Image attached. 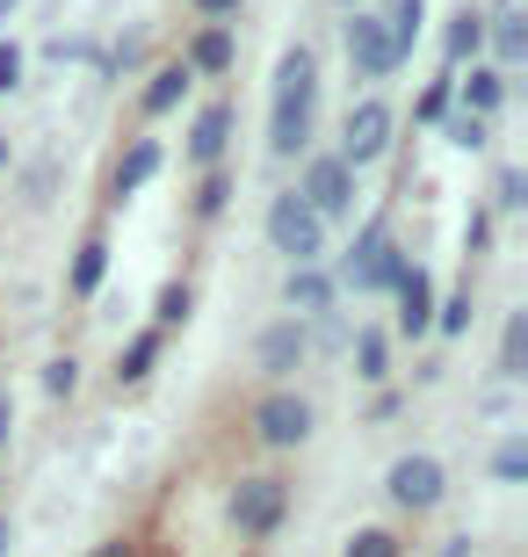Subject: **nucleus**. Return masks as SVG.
Wrapping results in <instances>:
<instances>
[{"label": "nucleus", "mask_w": 528, "mask_h": 557, "mask_svg": "<svg viewBox=\"0 0 528 557\" xmlns=\"http://www.w3.org/2000/svg\"><path fill=\"white\" fill-rule=\"evenodd\" d=\"M188 8H196V22H240L246 0H188Z\"/></svg>", "instance_id": "nucleus-36"}, {"label": "nucleus", "mask_w": 528, "mask_h": 557, "mask_svg": "<svg viewBox=\"0 0 528 557\" xmlns=\"http://www.w3.org/2000/svg\"><path fill=\"white\" fill-rule=\"evenodd\" d=\"M138 59H145V37H138V29H131V37H123L116 51H109V65H138Z\"/></svg>", "instance_id": "nucleus-38"}, {"label": "nucleus", "mask_w": 528, "mask_h": 557, "mask_svg": "<svg viewBox=\"0 0 528 557\" xmlns=\"http://www.w3.org/2000/svg\"><path fill=\"white\" fill-rule=\"evenodd\" d=\"M442 557H470V536H449V550Z\"/></svg>", "instance_id": "nucleus-41"}, {"label": "nucleus", "mask_w": 528, "mask_h": 557, "mask_svg": "<svg viewBox=\"0 0 528 557\" xmlns=\"http://www.w3.org/2000/svg\"><path fill=\"white\" fill-rule=\"evenodd\" d=\"M182 65L196 81H224L232 65H240V37H232V22H196V37L182 44Z\"/></svg>", "instance_id": "nucleus-11"}, {"label": "nucleus", "mask_w": 528, "mask_h": 557, "mask_svg": "<svg viewBox=\"0 0 528 557\" xmlns=\"http://www.w3.org/2000/svg\"><path fill=\"white\" fill-rule=\"evenodd\" d=\"M507 73H500V65H470V73H456V109H470V116H500V109H507Z\"/></svg>", "instance_id": "nucleus-16"}, {"label": "nucleus", "mask_w": 528, "mask_h": 557, "mask_svg": "<svg viewBox=\"0 0 528 557\" xmlns=\"http://www.w3.org/2000/svg\"><path fill=\"white\" fill-rule=\"evenodd\" d=\"M297 196L311 203V218H319V225H333V218H355V166H347L341 152H311Z\"/></svg>", "instance_id": "nucleus-5"}, {"label": "nucleus", "mask_w": 528, "mask_h": 557, "mask_svg": "<svg viewBox=\"0 0 528 557\" xmlns=\"http://www.w3.org/2000/svg\"><path fill=\"white\" fill-rule=\"evenodd\" d=\"M486 51H492V65H500V73H521L528 65V15L521 8H500V15H486Z\"/></svg>", "instance_id": "nucleus-15"}, {"label": "nucleus", "mask_w": 528, "mask_h": 557, "mask_svg": "<svg viewBox=\"0 0 528 557\" xmlns=\"http://www.w3.org/2000/svg\"><path fill=\"white\" fill-rule=\"evenodd\" d=\"M0 174H8V131H0Z\"/></svg>", "instance_id": "nucleus-44"}, {"label": "nucleus", "mask_w": 528, "mask_h": 557, "mask_svg": "<svg viewBox=\"0 0 528 557\" xmlns=\"http://www.w3.org/2000/svg\"><path fill=\"white\" fill-rule=\"evenodd\" d=\"M283 515H290V485L275 471L240 478L232 499H224V521H232V536H240V543H268L275 529H283Z\"/></svg>", "instance_id": "nucleus-2"}, {"label": "nucleus", "mask_w": 528, "mask_h": 557, "mask_svg": "<svg viewBox=\"0 0 528 557\" xmlns=\"http://www.w3.org/2000/svg\"><path fill=\"white\" fill-rule=\"evenodd\" d=\"M341 37H347V65H355V81H391V73L406 65L377 8H347V29H341Z\"/></svg>", "instance_id": "nucleus-6"}, {"label": "nucleus", "mask_w": 528, "mask_h": 557, "mask_svg": "<svg viewBox=\"0 0 528 557\" xmlns=\"http://www.w3.org/2000/svg\"><path fill=\"white\" fill-rule=\"evenodd\" d=\"M87 557H138V543H131V536H109V543H95Z\"/></svg>", "instance_id": "nucleus-39"}, {"label": "nucleus", "mask_w": 528, "mask_h": 557, "mask_svg": "<svg viewBox=\"0 0 528 557\" xmlns=\"http://www.w3.org/2000/svg\"><path fill=\"white\" fill-rule=\"evenodd\" d=\"M44 59L73 65V59H95V44H87V37H51V44H44Z\"/></svg>", "instance_id": "nucleus-35"}, {"label": "nucleus", "mask_w": 528, "mask_h": 557, "mask_svg": "<svg viewBox=\"0 0 528 557\" xmlns=\"http://www.w3.org/2000/svg\"><path fill=\"white\" fill-rule=\"evenodd\" d=\"M102 283H109V239L102 232H87L81 239V253H73V269H65V297H102Z\"/></svg>", "instance_id": "nucleus-20"}, {"label": "nucleus", "mask_w": 528, "mask_h": 557, "mask_svg": "<svg viewBox=\"0 0 528 557\" xmlns=\"http://www.w3.org/2000/svg\"><path fill=\"white\" fill-rule=\"evenodd\" d=\"M160 355H167V333H160V326H138V333H131V341L116 348V392L145 384V376L160 370Z\"/></svg>", "instance_id": "nucleus-19"}, {"label": "nucleus", "mask_w": 528, "mask_h": 557, "mask_svg": "<svg viewBox=\"0 0 528 557\" xmlns=\"http://www.w3.org/2000/svg\"><path fill=\"white\" fill-rule=\"evenodd\" d=\"M398 275H406V247H398V239H391V225L377 218V225L355 232V247H347V261H341V283L369 297V289H391Z\"/></svg>", "instance_id": "nucleus-4"}, {"label": "nucleus", "mask_w": 528, "mask_h": 557, "mask_svg": "<svg viewBox=\"0 0 528 557\" xmlns=\"http://www.w3.org/2000/svg\"><path fill=\"white\" fill-rule=\"evenodd\" d=\"M391 131H398V116H391L377 95H369V102H355V109H347V124H341V160L355 166V174H363V166H377L391 152Z\"/></svg>", "instance_id": "nucleus-9"}, {"label": "nucleus", "mask_w": 528, "mask_h": 557, "mask_svg": "<svg viewBox=\"0 0 528 557\" xmlns=\"http://www.w3.org/2000/svg\"><path fill=\"white\" fill-rule=\"evenodd\" d=\"M232 131H240V109H232V102H204L196 116H188L182 152H188L196 166H224V152H232Z\"/></svg>", "instance_id": "nucleus-10"}, {"label": "nucleus", "mask_w": 528, "mask_h": 557, "mask_svg": "<svg viewBox=\"0 0 528 557\" xmlns=\"http://www.w3.org/2000/svg\"><path fill=\"white\" fill-rule=\"evenodd\" d=\"M442 131H449V145H456V152H486V138H492V124H486V116H470V109H449Z\"/></svg>", "instance_id": "nucleus-27"}, {"label": "nucleus", "mask_w": 528, "mask_h": 557, "mask_svg": "<svg viewBox=\"0 0 528 557\" xmlns=\"http://www.w3.org/2000/svg\"><path fill=\"white\" fill-rule=\"evenodd\" d=\"M500 376H507V384L528 376V311H514L507 333H500Z\"/></svg>", "instance_id": "nucleus-25"}, {"label": "nucleus", "mask_w": 528, "mask_h": 557, "mask_svg": "<svg viewBox=\"0 0 528 557\" xmlns=\"http://www.w3.org/2000/svg\"><path fill=\"white\" fill-rule=\"evenodd\" d=\"M347 362H355V376H363V384H384V376H391V333L384 326H355Z\"/></svg>", "instance_id": "nucleus-22"}, {"label": "nucleus", "mask_w": 528, "mask_h": 557, "mask_svg": "<svg viewBox=\"0 0 528 557\" xmlns=\"http://www.w3.org/2000/svg\"><path fill=\"white\" fill-rule=\"evenodd\" d=\"M528 203V174L521 166H500V182H492V210H521Z\"/></svg>", "instance_id": "nucleus-33"}, {"label": "nucleus", "mask_w": 528, "mask_h": 557, "mask_svg": "<svg viewBox=\"0 0 528 557\" xmlns=\"http://www.w3.org/2000/svg\"><path fill=\"white\" fill-rule=\"evenodd\" d=\"M449 109H456V73L442 65V81H427V87H420V102H413V116H420V124H442Z\"/></svg>", "instance_id": "nucleus-28"}, {"label": "nucleus", "mask_w": 528, "mask_h": 557, "mask_svg": "<svg viewBox=\"0 0 528 557\" xmlns=\"http://www.w3.org/2000/svg\"><path fill=\"white\" fill-rule=\"evenodd\" d=\"M384 493H391L398 515H434V507L449 499V471L434 463V456L413 449V456H398V463L384 471Z\"/></svg>", "instance_id": "nucleus-7"}, {"label": "nucleus", "mask_w": 528, "mask_h": 557, "mask_svg": "<svg viewBox=\"0 0 528 557\" xmlns=\"http://www.w3.org/2000/svg\"><path fill=\"white\" fill-rule=\"evenodd\" d=\"M311 398L305 392H268L261 406H254V442L261 449H305L311 442Z\"/></svg>", "instance_id": "nucleus-8"}, {"label": "nucleus", "mask_w": 528, "mask_h": 557, "mask_svg": "<svg viewBox=\"0 0 528 557\" xmlns=\"http://www.w3.org/2000/svg\"><path fill=\"white\" fill-rule=\"evenodd\" d=\"M15 8H22V0H0V29H8V15H15Z\"/></svg>", "instance_id": "nucleus-42"}, {"label": "nucleus", "mask_w": 528, "mask_h": 557, "mask_svg": "<svg viewBox=\"0 0 528 557\" xmlns=\"http://www.w3.org/2000/svg\"><path fill=\"white\" fill-rule=\"evenodd\" d=\"M478 51H486V15H478V8L449 15V29H442V65H449V73H464V65H478Z\"/></svg>", "instance_id": "nucleus-21"}, {"label": "nucleus", "mask_w": 528, "mask_h": 557, "mask_svg": "<svg viewBox=\"0 0 528 557\" xmlns=\"http://www.w3.org/2000/svg\"><path fill=\"white\" fill-rule=\"evenodd\" d=\"M15 87H22V44L0 37V95H15Z\"/></svg>", "instance_id": "nucleus-34"}, {"label": "nucleus", "mask_w": 528, "mask_h": 557, "mask_svg": "<svg viewBox=\"0 0 528 557\" xmlns=\"http://www.w3.org/2000/svg\"><path fill=\"white\" fill-rule=\"evenodd\" d=\"M311 131H319V59L305 44H290L275 59V102H268V152L275 160H297L311 152Z\"/></svg>", "instance_id": "nucleus-1"}, {"label": "nucleus", "mask_w": 528, "mask_h": 557, "mask_svg": "<svg viewBox=\"0 0 528 557\" xmlns=\"http://www.w3.org/2000/svg\"><path fill=\"white\" fill-rule=\"evenodd\" d=\"M492 478H500V485H521L528 478V442L521 434H507V442L492 449Z\"/></svg>", "instance_id": "nucleus-31"}, {"label": "nucleus", "mask_w": 528, "mask_h": 557, "mask_svg": "<svg viewBox=\"0 0 528 557\" xmlns=\"http://www.w3.org/2000/svg\"><path fill=\"white\" fill-rule=\"evenodd\" d=\"M44 392L73 398V392H81V362H73V355H51V362H44Z\"/></svg>", "instance_id": "nucleus-32"}, {"label": "nucleus", "mask_w": 528, "mask_h": 557, "mask_svg": "<svg viewBox=\"0 0 528 557\" xmlns=\"http://www.w3.org/2000/svg\"><path fill=\"white\" fill-rule=\"evenodd\" d=\"M305 355H311V326L305 319H275V326L254 341V362H261V376H275V384H283L290 370H305Z\"/></svg>", "instance_id": "nucleus-12"}, {"label": "nucleus", "mask_w": 528, "mask_h": 557, "mask_svg": "<svg viewBox=\"0 0 528 557\" xmlns=\"http://www.w3.org/2000/svg\"><path fill=\"white\" fill-rule=\"evenodd\" d=\"M391 297H398V333H406V341H427V333H434V275H427L420 261H406V275L391 283Z\"/></svg>", "instance_id": "nucleus-13"}, {"label": "nucleus", "mask_w": 528, "mask_h": 557, "mask_svg": "<svg viewBox=\"0 0 528 557\" xmlns=\"http://www.w3.org/2000/svg\"><path fill=\"white\" fill-rule=\"evenodd\" d=\"M224 203H232V174H224V166H204V182H196V196H188V210H196V218H224Z\"/></svg>", "instance_id": "nucleus-26"}, {"label": "nucleus", "mask_w": 528, "mask_h": 557, "mask_svg": "<svg viewBox=\"0 0 528 557\" xmlns=\"http://www.w3.org/2000/svg\"><path fill=\"white\" fill-rule=\"evenodd\" d=\"M8 536H15V529H8V515H0V557H8Z\"/></svg>", "instance_id": "nucleus-43"}, {"label": "nucleus", "mask_w": 528, "mask_h": 557, "mask_svg": "<svg viewBox=\"0 0 528 557\" xmlns=\"http://www.w3.org/2000/svg\"><path fill=\"white\" fill-rule=\"evenodd\" d=\"M268 247L283 253L290 269H311V261H326V225L311 218V203L297 196V188H283V196L268 203Z\"/></svg>", "instance_id": "nucleus-3"}, {"label": "nucleus", "mask_w": 528, "mask_h": 557, "mask_svg": "<svg viewBox=\"0 0 528 557\" xmlns=\"http://www.w3.org/2000/svg\"><path fill=\"white\" fill-rule=\"evenodd\" d=\"M8 434H15V406H8V392H0V449H8Z\"/></svg>", "instance_id": "nucleus-40"}, {"label": "nucleus", "mask_w": 528, "mask_h": 557, "mask_svg": "<svg viewBox=\"0 0 528 557\" xmlns=\"http://www.w3.org/2000/svg\"><path fill=\"white\" fill-rule=\"evenodd\" d=\"M341 557H406V543H398V529H355Z\"/></svg>", "instance_id": "nucleus-30"}, {"label": "nucleus", "mask_w": 528, "mask_h": 557, "mask_svg": "<svg viewBox=\"0 0 528 557\" xmlns=\"http://www.w3.org/2000/svg\"><path fill=\"white\" fill-rule=\"evenodd\" d=\"M420 22H427V0H391V8H384V29H391V44H398V59H413Z\"/></svg>", "instance_id": "nucleus-23"}, {"label": "nucleus", "mask_w": 528, "mask_h": 557, "mask_svg": "<svg viewBox=\"0 0 528 557\" xmlns=\"http://www.w3.org/2000/svg\"><path fill=\"white\" fill-rule=\"evenodd\" d=\"M464 247H470V253H486V247H492V210H470V232H464Z\"/></svg>", "instance_id": "nucleus-37"}, {"label": "nucleus", "mask_w": 528, "mask_h": 557, "mask_svg": "<svg viewBox=\"0 0 528 557\" xmlns=\"http://www.w3.org/2000/svg\"><path fill=\"white\" fill-rule=\"evenodd\" d=\"M341 8H363V0H341Z\"/></svg>", "instance_id": "nucleus-45"}, {"label": "nucleus", "mask_w": 528, "mask_h": 557, "mask_svg": "<svg viewBox=\"0 0 528 557\" xmlns=\"http://www.w3.org/2000/svg\"><path fill=\"white\" fill-rule=\"evenodd\" d=\"M188 87H196V73H188L182 59L152 65V73H145V95H138V116L145 124H152V116H174V109L188 102Z\"/></svg>", "instance_id": "nucleus-14"}, {"label": "nucleus", "mask_w": 528, "mask_h": 557, "mask_svg": "<svg viewBox=\"0 0 528 557\" xmlns=\"http://www.w3.org/2000/svg\"><path fill=\"white\" fill-rule=\"evenodd\" d=\"M160 166H167V145H160V138H131V145H123V160H116V174H109L116 203H131V196H138V188L160 174Z\"/></svg>", "instance_id": "nucleus-17"}, {"label": "nucleus", "mask_w": 528, "mask_h": 557, "mask_svg": "<svg viewBox=\"0 0 528 557\" xmlns=\"http://www.w3.org/2000/svg\"><path fill=\"white\" fill-rule=\"evenodd\" d=\"M188 311H196V289L174 275V283H160V297H152V326L160 333H174V326H188Z\"/></svg>", "instance_id": "nucleus-24"}, {"label": "nucleus", "mask_w": 528, "mask_h": 557, "mask_svg": "<svg viewBox=\"0 0 528 557\" xmlns=\"http://www.w3.org/2000/svg\"><path fill=\"white\" fill-rule=\"evenodd\" d=\"M434 333H442V341L470 333V289H449V297H434Z\"/></svg>", "instance_id": "nucleus-29"}, {"label": "nucleus", "mask_w": 528, "mask_h": 557, "mask_svg": "<svg viewBox=\"0 0 528 557\" xmlns=\"http://www.w3.org/2000/svg\"><path fill=\"white\" fill-rule=\"evenodd\" d=\"M333 289H341V283L311 261V269H290L283 275V305L297 311V319H326V311H333Z\"/></svg>", "instance_id": "nucleus-18"}]
</instances>
